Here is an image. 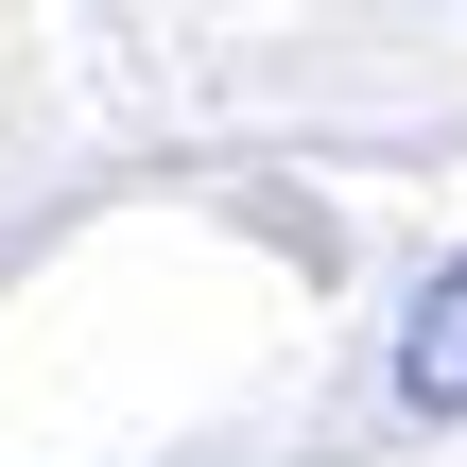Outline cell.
Returning a JSON list of instances; mask_svg holds the SVG:
<instances>
[{
	"instance_id": "cell-1",
	"label": "cell",
	"mask_w": 467,
	"mask_h": 467,
	"mask_svg": "<svg viewBox=\"0 0 467 467\" xmlns=\"http://www.w3.org/2000/svg\"><path fill=\"white\" fill-rule=\"evenodd\" d=\"M399 399L416 416H467V260L416 295V329H399Z\"/></svg>"
}]
</instances>
